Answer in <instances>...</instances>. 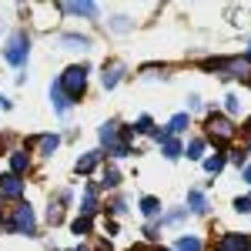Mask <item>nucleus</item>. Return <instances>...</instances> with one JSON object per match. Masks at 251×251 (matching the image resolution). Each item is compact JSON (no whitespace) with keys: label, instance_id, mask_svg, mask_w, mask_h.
Segmentation results:
<instances>
[{"label":"nucleus","instance_id":"9","mask_svg":"<svg viewBox=\"0 0 251 251\" xmlns=\"http://www.w3.org/2000/svg\"><path fill=\"white\" fill-rule=\"evenodd\" d=\"M124 77V64H111V67H104V87L107 91H114L117 84Z\"/></svg>","mask_w":251,"mask_h":251},{"label":"nucleus","instance_id":"36","mask_svg":"<svg viewBox=\"0 0 251 251\" xmlns=\"http://www.w3.org/2000/svg\"><path fill=\"white\" fill-rule=\"evenodd\" d=\"M248 131H251V121H248Z\"/></svg>","mask_w":251,"mask_h":251},{"label":"nucleus","instance_id":"28","mask_svg":"<svg viewBox=\"0 0 251 251\" xmlns=\"http://www.w3.org/2000/svg\"><path fill=\"white\" fill-rule=\"evenodd\" d=\"M234 211H241V214L251 211V194H248V198H238V201H234Z\"/></svg>","mask_w":251,"mask_h":251},{"label":"nucleus","instance_id":"6","mask_svg":"<svg viewBox=\"0 0 251 251\" xmlns=\"http://www.w3.org/2000/svg\"><path fill=\"white\" fill-rule=\"evenodd\" d=\"M214 251H251V238L248 234H221Z\"/></svg>","mask_w":251,"mask_h":251},{"label":"nucleus","instance_id":"12","mask_svg":"<svg viewBox=\"0 0 251 251\" xmlns=\"http://www.w3.org/2000/svg\"><path fill=\"white\" fill-rule=\"evenodd\" d=\"M80 211H84V218H91V214L97 211V188H87V191H84V201H80Z\"/></svg>","mask_w":251,"mask_h":251},{"label":"nucleus","instance_id":"13","mask_svg":"<svg viewBox=\"0 0 251 251\" xmlns=\"http://www.w3.org/2000/svg\"><path fill=\"white\" fill-rule=\"evenodd\" d=\"M188 204H191L194 214H204V211H208V198H204L201 191H188Z\"/></svg>","mask_w":251,"mask_h":251},{"label":"nucleus","instance_id":"29","mask_svg":"<svg viewBox=\"0 0 251 251\" xmlns=\"http://www.w3.org/2000/svg\"><path fill=\"white\" fill-rule=\"evenodd\" d=\"M151 137L164 144V141H171V131H168V127H157V131H151Z\"/></svg>","mask_w":251,"mask_h":251},{"label":"nucleus","instance_id":"23","mask_svg":"<svg viewBox=\"0 0 251 251\" xmlns=\"http://www.w3.org/2000/svg\"><path fill=\"white\" fill-rule=\"evenodd\" d=\"M134 131H137V134H151V131H154V124H151V117H137Z\"/></svg>","mask_w":251,"mask_h":251},{"label":"nucleus","instance_id":"35","mask_svg":"<svg viewBox=\"0 0 251 251\" xmlns=\"http://www.w3.org/2000/svg\"><path fill=\"white\" fill-rule=\"evenodd\" d=\"M248 84H251V71H248Z\"/></svg>","mask_w":251,"mask_h":251},{"label":"nucleus","instance_id":"34","mask_svg":"<svg viewBox=\"0 0 251 251\" xmlns=\"http://www.w3.org/2000/svg\"><path fill=\"white\" fill-rule=\"evenodd\" d=\"M131 251H148V248H131Z\"/></svg>","mask_w":251,"mask_h":251},{"label":"nucleus","instance_id":"37","mask_svg":"<svg viewBox=\"0 0 251 251\" xmlns=\"http://www.w3.org/2000/svg\"><path fill=\"white\" fill-rule=\"evenodd\" d=\"M74 251H84V248H74Z\"/></svg>","mask_w":251,"mask_h":251},{"label":"nucleus","instance_id":"5","mask_svg":"<svg viewBox=\"0 0 251 251\" xmlns=\"http://www.w3.org/2000/svg\"><path fill=\"white\" fill-rule=\"evenodd\" d=\"M208 134L214 137V141H231L234 137V124L228 121V117H221V114H208Z\"/></svg>","mask_w":251,"mask_h":251},{"label":"nucleus","instance_id":"14","mask_svg":"<svg viewBox=\"0 0 251 251\" xmlns=\"http://www.w3.org/2000/svg\"><path fill=\"white\" fill-rule=\"evenodd\" d=\"M37 144H40V154H44V157H50V154H54V151H57L60 137H57V134H44V137H40V141H37Z\"/></svg>","mask_w":251,"mask_h":251},{"label":"nucleus","instance_id":"21","mask_svg":"<svg viewBox=\"0 0 251 251\" xmlns=\"http://www.w3.org/2000/svg\"><path fill=\"white\" fill-rule=\"evenodd\" d=\"M181 151H184V148H181V144H177V141H164V157H168V161H174V157H181Z\"/></svg>","mask_w":251,"mask_h":251},{"label":"nucleus","instance_id":"20","mask_svg":"<svg viewBox=\"0 0 251 251\" xmlns=\"http://www.w3.org/2000/svg\"><path fill=\"white\" fill-rule=\"evenodd\" d=\"M221 168H225V154H214L204 161V171L208 174H221Z\"/></svg>","mask_w":251,"mask_h":251},{"label":"nucleus","instance_id":"18","mask_svg":"<svg viewBox=\"0 0 251 251\" xmlns=\"http://www.w3.org/2000/svg\"><path fill=\"white\" fill-rule=\"evenodd\" d=\"M141 211L148 218H154V214H161V201L157 198H141Z\"/></svg>","mask_w":251,"mask_h":251},{"label":"nucleus","instance_id":"27","mask_svg":"<svg viewBox=\"0 0 251 251\" xmlns=\"http://www.w3.org/2000/svg\"><path fill=\"white\" fill-rule=\"evenodd\" d=\"M225 107H228V114H238V107H241V100H238L234 94H228V97H225Z\"/></svg>","mask_w":251,"mask_h":251},{"label":"nucleus","instance_id":"7","mask_svg":"<svg viewBox=\"0 0 251 251\" xmlns=\"http://www.w3.org/2000/svg\"><path fill=\"white\" fill-rule=\"evenodd\" d=\"M24 194V181L17 174H3L0 177V198H20Z\"/></svg>","mask_w":251,"mask_h":251},{"label":"nucleus","instance_id":"8","mask_svg":"<svg viewBox=\"0 0 251 251\" xmlns=\"http://www.w3.org/2000/svg\"><path fill=\"white\" fill-rule=\"evenodd\" d=\"M64 14H74V17H97V3H60Z\"/></svg>","mask_w":251,"mask_h":251},{"label":"nucleus","instance_id":"33","mask_svg":"<svg viewBox=\"0 0 251 251\" xmlns=\"http://www.w3.org/2000/svg\"><path fill=\"white\" fill-rule=\"evenodd\" d=\"M245 177H248V184H251V164H248V168H245Z\"/></svg>","mask_w":251,"mask_h":251},{"label":"nucleus","instance_id":"22","mask_svg":"<svg viewBox=\"0 0 251 251\" xmlns=\"http://www.w3.org/2000/svg\"><path fill=\"white\" fill-rule=\"evenodd\" d=\"M201 151H204V141H201V137H194L191 144H188V157H191V161H198V157H201Z\"/></svg>","mask_w":251,"mask_h":251},{"label":"nucleus","instance_id":"25","mask_svg":"<svg viewBox=\"0 0 251 251\" xmlns=\"http://www.w3.org/2000/svg\"><path fill=\"white\" fill-rule=\"evenodd\" d=\"M91 231V218H77L74 221V234H87Z\"/></svg>","mask_w":251,"mask_h":251},{"label":"nucleus","instance_id":"1","mask_svg":"<svg viewBox=\"0 0 251 251\" xmlns=\"http://www.w3.org/2000/svg\"><path fill=\"white\" fill-rule=\"evenodd\" d=\"M100 144L107 148V154H114V157L131 154V148H127V137H121V124H117V121H107V124L100 127Z\"/></svg>","mask_w":251,"mask_h":251},{"label":"nucleus","instance_id":"16","mask_svg":"<svg viewBox=\"0 0 251 251\" xmlns=\"http://www.w3.org/2000/svg\"><path fill=\"white\" fill-rule=\"evenodd\" d=\"M64 44L71 50H87L91 47V37H80V34H64Z\"/></svg>","mask_w":251,"mask_h":251},{"label":"nucleus","instance_id":"3","mask_svg":"<svg viewBox=\"0 0 251 251\" xmlns=\"http://www.w3.org/2000/svg\"><path fill=\"white\" fill-rule=\"evenodd\" d=\"M60 87H64L67 100H77L84 94V87H87V67H67L64 77H60Z\"/></svg>","mask_w":251,"mask_h":251},{"label":"nucleus","instance_id":"32","mask_svg":"<svg viewBox=\"0 0 251 251\" xmlns=\"http://www.w3.org/2000/svg\"><path fill=\"white\" fill-rule=\"evenodd\" d=\"M0 107H3V111H10V100H7L3 94H0Z\"/></svg>","mask_w":251,"mask_h":251},{"label":"nucleus","instance_id":"15","mask_svg":"<svg viewBox=\"0 0 251 251\" xmlns=\"http://www.w3.org/2000/svg\"><path fill=\"white\" fill-rule=\"evenodd\" d=\"M27 164H30V161H27V154H24V151H14V154H10V174H24L27 171Z\"/></svg>","mask_w":251,"mask_h":251},{"label":"nucleus","instance_id":"24","mask_svg":"<svg viewBox=\"0 0 251 251\" xmlns=\"http://www.w3.org/2000/svg\"><path fill=\"white\" fill-rule=\"evenodd\" d=\"M104 184H107V188H117V184H121V174H117L114 168H107V171H104Z\"/></svg>","mask_w":251,"mask_h":251},{"label":"nucleus","instance_id":"31","mask_svg":"<svg viewBox=\"0 0 251 251\" xmlns=\"http://www.w3.org/2000/svg\"><path fill=\"white\" fill-rule=\"evenodd\" d=\"M97 251H111V241H97Z\"/></svg>","mask_w":251,"mask_h":251},{"label":"nucleus","instance_id":"30","mask_svg":"<svg viewBox=\"0 0 251 251\" xmlns=\"http://www.w3.org/2000/svg\"><path fill=\"white\" fill-rule=\"evenodd\" d=\"M184 214H188V211H171L168 218H164V221H161V225H177V221H181Z\"/></svg>","mask_w":251,"mask_h":251},{"label":"nucleus","instance_id":"17","mask_svg":"<svg viewBox=\"0 0 251 251\" xmlns=\"http://www.w3.org/2000/svg\"><path fill=\"white\" fill-rule=\"evenodd\" d=\"M174 251H201V241H198L194 234H184V238H177Z\"/></svg>","mask_w":251,"mask_h":251},{"label":"nucleus","instance_id":"11","mask_svg":"<svg viewBox=\"0 0 251 251\" xmlns=\"http://www.w3.org/2000/svg\"><path fill=\"white\" fill-rule=\"evenodd\" d=\"M100 157H104L100 151H87V154H84V157L77 161V174H91V171L97 168V164H100Z\"/></svg>","mask_w":251,"mask_h":251},{"label":"nucleus","instance_id":"10","mask_svg":"<svg viewBox=\"0 0 251 251\" xmlns=\"http://www.w3.org/2000/svg\"><path fill=\"white\" fill-rule=\"evenodd\" d=\"M50 100H54V111H57V114H64V111L71 107V100H67V94H64L60 80H57V84H50Z\"/></svg>","mask_w":251,"mask_h":251},{"label":"nucleus","instance_id":"2","mask_svg":"<svg viewBox=\"0 0 251 251\" xmlns=\"http://www.w3.org/2000/svg\"><path fill=\"white\" fill-rule=\"evenodd\" d=\"M27 54H30V37H27L24 30H17V34H10V40H7V47H3V57L10 60L14 67H24V64H27Z\"/></svg>","mask_w":251,"mask_h":251},{"label":"nucleus","instance_id":"26","mask_svg":"<svg viewBox=\"0 0 251 251\" xmlns=\"http://www.w3.org/2000/svg\"><path fill=\"white\" fill-rule=\"evenodd\" d=\"M111 27H114L117 34H124V30H131V20H127V17H114V24H111Z\"/></svg>","mask_w":251,"mask_h":251},{"label":"nucleus","instance_id":"19","mask_svg":"<svg viewBox=\"0 0 251 251\" xmlns=\"http://www.w3.org/2000/svg\"><path fill=\"white\" fill-rule=\"evenodd\" d=\"M188 124H191V121H188V114H174V117H171V124H168V131H171V134H181Z\"/></svg>","mask_w":251,"mask_h":251},{"label":"nucleus","instance_id":"4","mask_svg":"<svg viewBox=\"0 0 251 251\" xmlns=\"http://www.w3.org/2000/svg\"><path fill=\"white\" fill-rule=\"evenodd\" d=\"M10 231L37 234V218H34V208H30V204H17V211H14V218H10Z\"/></svg>","mask_w":251,"mask_h":251}]
</instances>
